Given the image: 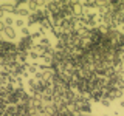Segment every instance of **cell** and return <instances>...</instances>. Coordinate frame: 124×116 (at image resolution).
Listing matches in <instances>:
<instances>
[{
    "label": "cell",
    "mask_w": 124,
    "mask_h": 116,
    "mask_svg": "<svg viewBox=\"0 0 124 116\" xmlns=\"http://www.w3.org/2000/svg\"><path fill=\"white\" fill-rule=\"evenodd\" d=\"M36 45V42L33 40V37L28 36V37H20V40L17 42V51L20 53H30L33 50V46Z\"/></svg>",
    "instance_id": "cell-1"
},
{
    "label": "cell",
    "mask_w": 124,
    "mask_h": 116,
    "mask_svg": "<svg viewBox=\"0 0 124 116\" xmlns=\"http://www.w3.org/2000/svg\"><path fill=\"white\" fill-rule=\"evenodd\" d=\"M2 34L5 36V40H8V42L14 40V39H16V36H17V33H16L14 26H5V29L2 31Z\"/></svg>",
    "instance_id": "cell-2"
},
{
    "label": "cell",
    "mask_w": 124,
    "mask_h": 116,
    "mask_svg": "<svg viewBox=\"0 0 124 116\" xmlns=\"http://www.w3.org/2000/svg\"><path fill=\"white\" fill-rule=\"evenodd\" d=\"M31 51H34V53H36L39 57H42V56H44V54L46 53V46H42V45L36 44V45L33 46V50H31Z\"/></svg>",
    "instance_id": "cell-3"
},
{
    "label": "cell",
    "mask_w": 124,
    "mask_h": 116,
    "mask_svg": "<svg viewBox=\"0 0 124 116\" xmlns=\"http://www.w3.org/2000/svg\"><path fill=\"white\" fill-rule=\"evenodd\" d=\"M26 71H28V74H36L39 71V64H30Z\"/></svg>",
    "instance_id": "cell-4"
},
{
    "label": "cell",
    "mask_w": 124,
    "mask_h": 116,
    "mask_svg": "<svg viewBox=\"0 0 124 116\" xmlns=\"http://www.w3.org/2000/svg\"><path fill=\"white\" fill-rule=\"evenodd\" d=\"M3 25L5 26H13L14 25V19H13V15H5V19H3Z\"/></svg>",
    "instance_id": "cell-5"
},
{
    "label": "cell",
    "mask_w": 124,
    "mask_h": 116,
    "mask_svg": "<svg viewBox=\"0 0 124 116\" xmlns=\"http://www.w3.org/2000/svg\"><path fill=\"white\" fill-rule=\"evenodd\" d=\"M37 44H39V45H42V46H46V48H48V46H51V44H50V39L46 37V36H44V37L40 39V40L37 42Z\"/></svg>",
    "instance_id": "cell-6"
},
{
    "label": "cell",
    "mask_w": 124,
    "mask_h": 116,
    "mask_svg": "<svg viewBox=\"0 0 124 116\" xmlns=\"http://www.w3.org/2000/svg\"><path fill=\"white\" fill-rule=\"evenodd\" d=\"M14 26H16V28H25V20H23V19H20V17H19V19H16V20H14Z\"/></svg>",
    "instance_id": "cell-7"
},
{
    "label": "cell",
    "mask_w": 124,
    "mask_h": 116,
    "mask_svg": "<svg viewBox=\"0 0 124 116\" xmlns=\"http://www.w3.org/2000/svg\"><path fill=\"white\" fill-rule=\"evenodd\" d=\"M20 34H22V37H28V36H31V31L25 26V28H22V29H20Z\"/></svg>",
    "instance_id": "cell-8"
},
{
    "label": "cell",
    "mask_w": 124,
    "mask_h": 116,
    "mask_svg": "<svg viewBox=\"0 0 124 116\" xmlns=\"http://www.w3.org/2000/svg\"><path fill=\"white\" fill-rule=\"evenodd\" d=\"M99 104H101V105H104V107H107V108L112 105V102H110V101H108L107 98H102V99H101V102H99Z\"/></svg>",
    "instance_id": "cell-9"
},
{
    "label": "cell",
    "mask_w": 124,
    "mask_h": 116,
    "mask_svg": "<svg viewBox=\"0 0 124 116\" xmlns=\"http://www.w3.org/2000/svg\"><path fill=\"white\" fill-rule=\"evenodd\" d=\"M28 57H30V59H33V60H36V64H37V60L40 59V57H39L34 51H30V53H28Z\"/></svg>",
    "instance_id": "cell-10"
},
{
    "label": "cell",
    "mask_w": 124,
    "mask_h": 116,
    "mask_svg": "<svg viewBox=\"0 0 124 116\" xmlns=\"http://www.w3.org/2000/svg\"><path fill=\"white\" fill-rule=\"evenodd\" d=\"M119 51L124 53V34H123V39H121V44H119Z\"/></svg>",
    "instance_id": "cell-11"
},
{
    "label": "cell",
    "mask_w": 124,
    "mask_h": 116,
    "mask_svg": "<svg viewBox=\"0 0 124 116\" xmlns=\"http://www.w3.org/2000/svg\"><path fill=\"white\" fill-rule=\"evenodd\" d=\"M119 31H121V34H124V25H121V26H119V28H118Z\"/></svg>",
    "instance_id": "cell-12"
},
{
    "label": "cell",
    "mask_w": 124,
    "mask_h": 116,
    "mask_svg": "<svg viewBox=\"0 0 124 116\" xmlns=\"http://www.w3.org/2000/svg\"><path fill=\"white\" fill-rule=\"evenodd\" d=\"M119 105H121V107L124 108V99H121V101H119Z\"/></svg>",
    "instance_id": "cell-13"
},
{
    "label": "cell",
    "mask_w": 124,
    "mask_h": 116,
    "mask_svg": "<svg viewBox=\"0 0 124 116\" xmlns=\"http://www.w3.org/2000/svg\"><path fill=\"white\" fill-rule=\"evenodd\" d=\"M121 91H123V96H124V88H123V90H121Z\"/></svg>",
    "instance_id": "cell-14"
},
{
    "label": "cell",
    "mask_w": 124,
    "mask_h": 116,
    "mask_svg": "<svg viewBox=\"0 0 124 116\" xmlns=\"http://www.w3.org/2000/svg\"><path fill=\"white\" fill-rule=\"evenodd\" d=\"M104 116H108V115H104Z\"/></svg>",
    "instance_id": "cell-15"
},
{
    "label": "cell",
    "mask_w": 124,
    "mask_h": 116,
    "mask_svg": "<svg viewBox=\"0 0 124 116\" xmlns=\"http://www.w3.org/2000/svg\"><path fill=\"white\" fill-rule=\"evenodd\" d=\"M123 68H124V64H123Z\"/></svg>",
    "instance_id": "cell-16"
}]
</instances>
